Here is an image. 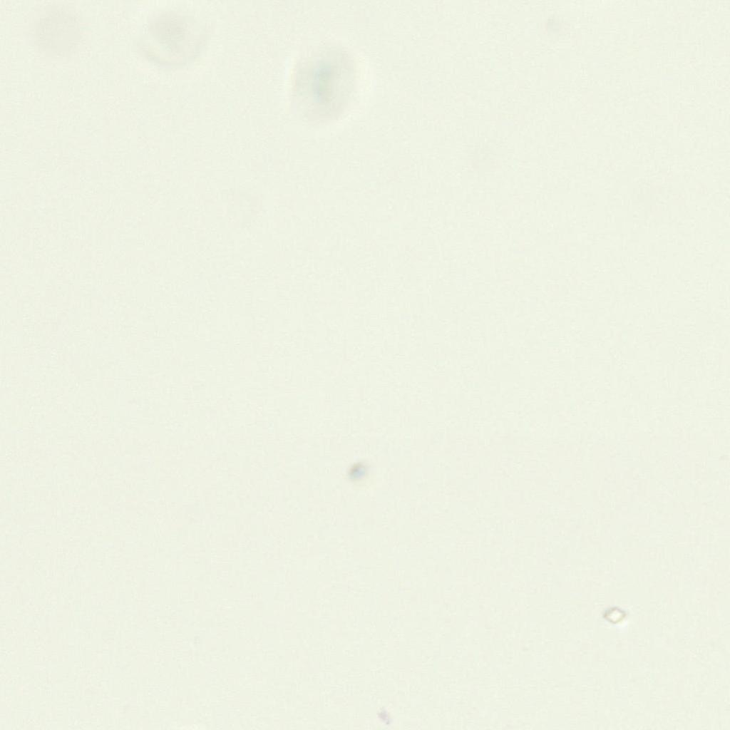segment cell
<instances>
[{"label": "cell", "instance_id": "cell-1", "mask_svg": "<svg viewBox=\"0 0 730 730\" xmlns=\"http://www.w3.org/2000/svg\"><path fill=\"white\" fill-rule=\"evenodd\" d=\"M148 56L167 65L185 63L202 44L201 29L190 17L173 11L158 14L148 25Z\"/></svg>", "mask_w": 730, "mask_h": 730}, {"label": "cell", "instance_id": "cell-3", "mask_svg": "<svg viewBox=\"0 0 730 730\" xmlns=\"http://www.w3.org/2000/svg\"><path fill=\"white\" fill-rule=\"evenodd\" d=\"M34 36L43 51L53 55L68 54L74 49L80 38L78 19L65 8H53L37 21Z\"/></svg>", "mask_w": 730, "mask_h": 730}, {"label": "cell", "instance_id": "cell-2", "mask_svg": "<svg viewBox=\"0 0 730 730\" xmlns=\"http://www.w3.org/2000/svg\"><path fill=\"white\" fill-rule=\"evenodd\" d=\"M351 74L346 58L335 52L311 61L299 74L298 92L317 110L328 111L340 103L347 91Z\"/></svg>", "mask_w": 730, "mask_h": 730}]
</instances>
